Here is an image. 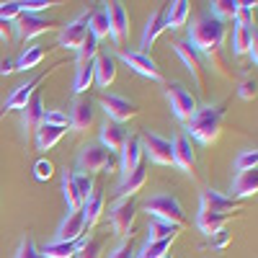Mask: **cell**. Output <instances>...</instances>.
<instances>
[{"instance_id": "cell-15", "label": "cell", "mask_w": 258, "mask_h": 258, "mask_svg": "<svg viewBox=\"0 0 258 258\" xmlns=\"http://www.w3.org/2000/svg\"><path fill=\"white\" fill-rule=\"evenodd\" d=\"M47 78V73H41V75H36V78H31L29 83H24V85H18V88H13V93L6 98V103H3V109H0V116H6L8 111H21L26 106V101L36 93V85Z\"/></svg>"}, {"instance_id": "cell-53", "label": "cell", "mask_w": 258, "mask_h": 258, "mask_svg": "<svg viewBox=\"0 0 258 258\" xmlns=\"http://www.w3.org/2000/svg\"><path fill=\"white\" fill-rule=\"evenodd\" d=\"M16 70V62H11V59H3L0 62V75H11Z\"/></svg>"}, {"instance_id": "cell-18", "label": "cell", "mask_w": 258, "mask_h": 258, "mask_svg": "<svg viewBox=\"0 0 258 258\" xmlns=\"http://www.w3.org/2000/svg\"><path fill=\"white\" fill-rule=\"evenodd\" d=\"M70 129L75 135H80V132H85L91 124H93V119H96V109H93V103H91V98H78L75 103H73V111H70Z\"/></svg>"}, {"instance_id": "cell-14", "label": "cell", "mask_w": 258, "mask_h": 258, "mask_svg": "<svg viewBox=\"0 0 258 258\" xmlns=\"http://www.w3.org/2000/svg\"><path fill=\"white\" fill-rule=\"evenodd\" d=\"M176 52H178V57L183 59V64L188 68V73H191V78H194V83L199 85V88H204V80H207V68H204V59H202V54L194 49L188 41H176Z\"/></svg>"}, {"instance_id": "cell-21", "label": "cell", "mask_w": 258, "mask_h": 258, "mask_svg": "<svg viewBox=\"0 0 258 258\" xmlns=\"http://www.w3.org/2000/svg\"><path fill=\"white\" fill-rule=\"evenodd\" d=\"M126 137H129V135H126L124 124L111 121V119L103 121V126H101V145L109 150V153H121V147H124Z\"/></svg>"}, {"instance_id": "cell-5", "label": "cell", "mask_w": 258, "mask_h": 258, "mask_svg": "<svg viewBox=\"0 0 258 258\" xmlns=\"http://www.w3.org/2000/svg\"><path fill=\"white\" fill-rule=\"evenodd\" d=\"M109 165H111V153L101 142L85 145L80 150V155H78V170H80V173L93 176V173H98V170L109 168Z\"/></svg>"}, {"instance_id": "cell-10", "label": "cell", "mask_w": 258, "mask_h": 258, "mask_svg": "<svg viewBox=\"0 0 258 258\" xmlns=\"http://www.w3.org/2000/svg\"><path fill=\"white\" fill-rule=\"evenodd\" d=\"M121 59H124L137 75L150 78V80H155V83L163 80V70L158 68V62L150 57V54H145V52H140V49H121Z\"/></svg>"}, {"instance_id": "cell-36", "label": "cell", "mask_w": 258, "mask_h": 258, "mask_svg": "<svg viewBox=\"0 0 258 258\" xmlns=\"http://www.w3.org/2000/svg\"><path fill=\"white\" fill-rule=\"evenodd\" d=\"M173 240H176V238H168V240H147L145 248H142L135 258H165L168 250H170V245H173Z\"/></svg>"}, {"instance_id": "cell-42", "label": "cell", "mask_w": 258, "mask_h": 258, "mask_svg": "<svg viewBox=\"0 0 258 258\" xmlns=\"http://www.w3.org/2000/svg\"><path fill=\"white\" fill-rule=\"evenodd\" d=\"M16 258H44V255H41V250L36 248V243H34L31 235H26V238L21 240L18 250H16Z\"/></svg>"}, {"instance_id": "cell-41", "label": "cell", "mask_w": 258, "mask_h": 258, "mask_svg": "<svg viewBox=\"0 0 258 258\" xmlns=\"http://www.w3.org/2000/svg\"><path fill=\"white\" fill-rule=\"evenodd\" d=\"M232 165H235V170H238V173H240V170H250V168L258 165V153H255V150H243V153L235 158Z\"/></svg>"}, {"instance_id": "cell-47", "label": "cell", "mask_w": 258, "mask_h": 258, "mask_svg": "<svg viewBox=\"0 0 258 258\" xmlns=\"http://www.w3.org/2000/svg\"><path fill=\"white\" fill-rule=\"evenodd\" d=\"M255 93H258V83H255L253 78L240 80V85H238V96H240L243 101H253V98H255Z\"/></svg>"}, {"instance_id": "cell-32", "label": "cell", "mask_w": 258, "mask_h": 258, "mask_svg": "<svg viewBox=\"0 0 258 258\" xmlns=\"http://www.w3.org/2000/svg\"><path fill=\"white\" fill-rule=\"evenodd\" d=\"M181 232V225H173V222H165V220H150L147 225V240H168V238H178Z\"/></svg>"}, {"instance_id": "cell-33", "label": "cell", "mask_w": 258, "mask_h": 258, "mask_svg": "<svg viewBox=\"0 0 258 258\" xmlns=\"http://www.w3.org/2000/svg\"><path fill=\"white\" fill-rule=\"evenodd\" d=\"M96 80V70H93V62H85V64H78L75 70V78H73V93L75 96H83L85 91L93 85Z\"/></svg>"}, {"instance_id": "cell-23", "label": "cell", "mask_w": 258, "mask_h": 258, "mask_svg": "<svg viewBox=\"0 0 258 258\" xmlns=\"http://www.w3.org/2000/svg\"><path fill=\"white\" fill-rule=\"evenodd\" d=\"M93 70H96V80L101 88H109L116 80V57L114 54H98L93 59Z\"/></svg>"}, {"instance_id": "cell-26", "label": "cell", "mask_w": 258, "mask_h": 258, "mask_svg": "<svg viewBox=\"0 0 258 258\" xmlns=\"http://www.w3.org/2000/svg\"><path fill=\"white\" fill-rule=\"evenodd\" d=\"M191 16V3L188 0H176V3H170L165 8V31H178Z\"/></svg>"}, {"instance_id": "cell-35", "label": "cell", "mask_w": 258, "mask_h": 258, "mask_svg": "<svg viewBox=\"0 0 258 258\" xmlns=\"http://www.w3.org/2000/svg\"><path fill=\"white\" fill-rule=\"evenodd\" d=\"M47 57V52H44V47H26V52L18 57V62H16V70H21V73H29V70H34L36 64Z\"/></svg>"}, {"instance_id": "cell-52", "label": "cell", "mask_w": 258, "mask_h": 258, "mask_svg": "<svg viewBox=\"0 0 258 258\" xmlns=\"http://www.w3.org/2000/svg\"><path fill=\"white\" fill-rule=\"evenodd\" d=\"M248 57H250V62H253V64L258 62V31H253V36H250V47H248Z\"/></svg>"}, {"instance_id": "cell-40", "label": "cell", "mask_w": 258, "mask_h": 258, "mask_svg": "<svg viewBox=\"0 0 258 258\" xmlns=\"http://www.w3.org/2000/svg\"><path fill=\"white\" fill-rule=\"evenodd\" d=\"M103 253V240L101 238H85L80 250L75 253V258H101Z\"/></svg>"}, {"instance_id": "cell-50", "label": "cell", "mask_w": 258, "mask_h": 258, "mask_svg": "<svg viewBox=\"0 0 258 258\" xmlns=\"http://www.w3.org/2000/svg\"><path fill=\"white\" fill-rule=\"evenodd\" d=\"M227 243H230V232L227 230H220V232L212 235V248L222 250V248H227Z\"/></svg>"}, {"instance_id": "cell-6", "label": "cell", "mask_w": 258, "mask_h": 258, "mask_svg": "<svg viewBox=\"0 0 258 258\" xmlns=\"http://www.w3.org/2000/svg\"><path fill=\"white\" fill-rule=\"evenodd\" d=\"M165 98H168L170 111H173V116L178 121H188L194 116V111H197V98H194L181 83H170L165 88Z\"/></svg>"}, {"instance_id": "cell-51", "label": "cell", "mask_w": 258, "mask_h": 258, "mask_svg": "<svg viewBox=\"0 0 258 258\" xmlns=\"http://www.w3.org/2000/svg\"><path fill=\"white\" fill-rule=\"evenodd\" d=\"M13 39V24H8V21H0V41H8Z\"/></svg>"}, {"instance_id": "cell-31", "label": "cell", "mask_w": 258, "mask_h": 258, "mask_svg": "<svg viewBox=\"0 0 258 258\" xmlns=\"http://www.w3.org/2000/svg\"><path fill=\"white\" fill-rule=\"evenodd\" d=\"M83 240H85V238H80V240H75V243L52 240V243H47L44 248H39V250H41V255H44V258H75V253L80 250Z\"/></svg>"}, {"instance_id": "cell-7", "label": "cell", "mask_w": 258, "mask_h": 258, "mask_svg": "<svg viewBox=\"0 0 258 258\" xmlns=\"http://www.w3.org/2000/svg\"><path fill=\"white\" fill-rule=\"evenodd\" d=\"M135 217H137V202H135V197L119 199V202L111 207V227H114V232L119 235V238L132 235Z\"/></svg>"}, {"instance_id": "cell-24", "label": "cell", "mask_w": 258, "mask_h": 258, "mask_svg": "<svg viewBox=\"0 0 258 258\" xmlns=\"http://www.w3.org/2000/svg\"><path fill=\"white\" fill-rule=\"evenodd\" d=\"M255 191H258V170H255V168L240 170V173L235 176V181H232V197H235V202L245 199V197H253ZM232 197H230V199H232Z\"/></svg>"}, {"instance_id": "cell-13", "label": "cell", "mask_w": 258, "mask_h": 258, "mask_svg": "<svg viewBox=\"0 0 258 258\" xmlns=\"http://www.w3.org/2000/svg\"><path fill=\"white\" fill-rule=\"evenodd\" d=\"M44 98H41V93L36 91L29 101H26V106L21 109V121H24V135H26V142L34 137V132L39 129V124L44 121Z\"/></svg>"}, {"instance_id": "cell-19", "label": "cell", "mask_w": 258, "mask_h": 258, "mask_svg": "<svg viewBox=\"0 0 258 258\" xmlns=\"http://www.w3.org/2000/svg\"><path fill=\"white\" fill-rule=\"evenodd\" d=\"M240 202H235L230 197H222L220 191L214 188H204L202 191V209L204 212H217V214H232V212H240Z\"/></svg>"}, {"instance_id": "cell-16", "label": "cell", "mask_w": 258, "mask_h": 258, "mask_svg": "<svg viewBox=\"0 0 258 258\" xmlns=\"http://www.w3.org/2000/svg\"><path fill=\"white\" fill-rule=\"evenodd\" d=\"M80 238H85V222H83L80 209H75V212L64 214V220H62L59 227H57V238H54V240L75 243V240H80Z\"/></svg>"}, {"instance_id": "cell-25", "label": "cell", "mask_w": 258, "mask_h": 258, "mask_svg": "<svg viewBox=\"0 0 258 258\" xmlns=\"http://www.w3.org/2000/svg\"><path fill=\"white\" fill-rule=\"evenodd\" d=\"M64 132L68 129H62V126H52V124H44L41 121L39 124V129L34 132V142H36V150H41V153H47V150H52L62 137H64Z\"/></svg>"}, {"instance_id": "cell-34", "label": "cell", "mask_w": 258, "mask_h": 258, "mask_svg": "<svg viewBox=\"0 0 258 258\" xmlns=\"http://www.w3.org/2000/svg\"><path fill=\"white\" fill-rule=\"evenodd\" d=\"M62 194H64V202H68L70 212L83 207V197H80V191L75 186V173H73V170H64V176H62Z\"/></svg>"}, {"instance_id": "cell-3", "label": "cell", "mask_w": 258, "mask_h": 258, "mask_svg": "<svg viewBox=\"0 0 258 258\" xmlns=\"http://www.w3.org/2000/svg\"><path fill=\"white\" fill-rule=\"evenodd\" d=\"M145 212L155 220H165L183 227V207L173 194H155L145 202Z\"/></svg>"}, {"instance_id": "cell-22", "label": "cell", "mask_w": 258, "mask_h": 258, "mask_svg": "<svg viewBox=\"0 0 258 258\" xmlns=\"http://www.w3.org/2000/svg\"><path fill=\"white\" fill-rule=\"evenodd\" d=\"M163 31H165V6H160L153 16L147 18L145 31H142V49H140V52H145V54H147V49L155 44V39H158Z\"/></svg>"}, {"instance_id": "cell-29", "label": "cell", "mask_w": 258, "mask_h": 258, "mask_svg": "<svg viewBox=\"0 0 258 258\" xmlns=\"http://www.w3.org/2000/svg\"><path fill=\"white\" fill-rule=\"evenodd\" d=\"M145 181H147V168L145 165H137L135 173H129L126 178H121V183H119V188L114 194H116V197H121V199L135 197V194L145 186Z\"/></svg>"}, {"instance_id": "cell-37", "label": "cell", "mask_w": 258, "mask_h": 258, "mask_svg": "<svg viewBox=\"0 0 258 258\" xmlns=\"http://www.w3.org/2000/svg\"><path fill=\"white\" fill-rule=\"evenodd\" d=\"M212 6V16L214 18H220V21H235V16H238V8H240V3L238 0H214V3H209Z\"/></svg>"}, {"instance_id": "cell-28", "label": "cell", "mask_w": 258, "mask_h": 258, "mask_svg": "<svg viewBox=\"0 0 258 258\" xmlns=\"http://www.w3.org/2000/svg\"><path fill=\"white\" fill-rule=\"evenodd\" d=\"M230 217H232V214H217V212H204V209H199L197 225H199V230H202L204 235H209V238H212L214 232L225 230V225L230 222Z\"/></svg>"}, {"instance_id": "cell-20", "label": "cell", "mask_w": 258, "mask_h": 258, "mask_svg": "<svg viewBox=\"0 0 258 258\" xmlns=\"http://www.w3.org/2000/svg\"><path fill=\"white\" fill-rule=\"evenodd\" d=\"M142 155L145 153H142L140 137L129 135L126 142H124V147H121V178H126L129 173H135L137 165H142Z\"/></svg>"}, {"instance_id": "cell-45", "label": "cell", "mask_w": 258, "mask_h": 258, "mask_svg": "<svg viewBox=\"0 0 258 258\" xmlns=\"http://www.w3.org/2000/svg\"><path fill=\"white\" fill-rule=\"evenodd\" d=\"M44 124H52V126H62V129H68V126H70V119H68V114L59 111V109H49V111H44Z\"/></svg>"}, {"instance_id": "cell-8", "label": "cell", "mask_w": 258, "mask_h": 258, "mask_svg": "<svg viewBox=\"0 0 258 258\" xmlns=\"http://www.w3.org/2000/svg\"><path fill=\"white\" fill-rule=\"evenodd\" d=\"M88 24H91V11H83L78 13L68 26H62L59 31V47L62 49H78L83 44V39L88 36Z\"/></svg>"}, {"instance_id": "cell-38", "label": "cell", "mask_w": 258, "mask_h": 258, "mask_svg": "<svg viewBox=\"0 0 258 258\" xmlns=\"http://www.w3.org/2000/svg\"><path fill=\"white\" fill-rule=\"evenodd\" d=\"M91 34L101 41L103 36H109V13H106V6L98 11H91V24H88Z\"/></svg>"}, {"instance_id": "cell-17", "label": "cell", "mask_w": 258, "mask_h": 258, "mask_svg": "<svg viewBox=\"0 0 258 258\" xmlns=\"http://www.w3.org/2000/svg\"><path fill=\"white\" fill-rule=\"evenodd\" d=\"M170 145H173V165H178L183 173H194V168H197V153H194L191 137L178 135Z\"/></svg>"}, {"instance_id": "cell-27", "label": "cell", "mask_w": 258, "mask_h": 258, "mask_svg": "<svg viewBox=\"0 0 258 258\" xmlns=\"http://www.w3.org/2000/svg\"><path fill=\"white\" fill-rule=\"evenodd\" d=\"M103 204H106V199H103V194L101 191H93L88 199L83 202V207H80V214H83V222H85V230H91L98 220H101V212H103Z\"/></svg>"}, {"instance_id": "cell-49", "label": "cell", "mask_w": 258, "mask_h": 258, "mask_svg": "<svg viewBox=\"0 0 258 258\" xmlns=\"http://www.w3.org/2000/svg\"><path fill=\"white\" fill-rule=\"evenodd\" d=\"M109 258H135V248H132V243H129V240L119 243V245L109 253Z\"/></svg>"}, {"instance_id": "cell-43", "label": "cell", "mask_w": 258, "mask_h": 258, "mask_svg": "<svg viewBox=\"0 0 258 258\" xmlns=\"http://www.w3.org/2000/svg\"><path fill=\"white\" fill-rule=\"evenodd\" d=\"M21 13H24V11H21V0H8V3H0V21H8V24H13Z\"/></svg>"}, {"instance_id": "cell-4", "label": "cell", "mask_w": 258, "mask_h": 258, "mask_svg": "<svg viewBox=\"0 0 258 258\" xmlns=\"http://www.w3.org/2000/svg\"><path fill=\"white\" fill-rule=\"evenodd\" d=\"M57 29V21L54 18H47V16H39V13H21L16 21H13V31L21 41H29L39 34H47Z\"/></svg>"}, {"instance_id": "cell-9", "label": "cell", "mask_w": 258, "mask_h": 258, "mask_svg": "<svg viewBox=\"0 0 258 258\" xmlns=\"http://www.w3.org/2000/svg\"><path fill=\"white\" fill-rule=\"evenodd\" d=\"M101 109L106 111V116H109L111 121H119V124L135 119V116L140 114V109H137L135 101H129V98H124V96H114V93L101 96Z\"/></svg>"}, {"instance_id": "cell-12", "label": "cell", "mask_w": 258, "mask_h": 258, "mask_svg": "<svg viewBox=\"0 0 258 258\" xmlns=\"http://www.w3.org/2000/svg\"><path fill=\"white\" fill-rule=\"evenodd\" d=\"M106 13H109V36L114 39L116 47H121L126 34H129V13H126L124 3H119V0L106 3Z\"/></svg>"}, {"instance_id": "cell-46", "label": "cell", "mask_w": 258, "mask_h": 258, "mask_svg": "<svg viewBox=\"0 0 258 258\" xmlns=\"http://www.w3.org/2000/svg\"><path fill=\"white\" fill-rule=\"evenodd\" d=\"M75 186H78V191H80V197H83V202L93 194V176H88V173H75Z\"/></svg>"}, {"instance_id": "cell-11", "label": "cell", "mask_w": 258, "mask_h": 258, "mask_svg": "<svg viewBox=\"0 0 258 258\" xmlns=\"http://www.w3.org/2000/svg\"><path fill=\"white\" fill-rule=\"evenodd\" d=\"M140 142H142V153H147V158L155 165H173V145H170V140L147 132Z\"/></svg>"}, {"instance_id": "cell-44", "label": "cell", "mask_w": 258, "mask_h": 258, "mask_svg": "<svg viewBox=\"0 0 258 258\" xmlns=\"http://www.w3.org/2000/svg\"><path fill=\"white\" fill-rule=\"evenodd\" d=\"M34 176H36V181H49V178L54 176V165H52V160H47V158L36 160V163H34Z\"/></svg>"}, {"instance_id": "cell-1", "label": "cell", "mask_w": 258, "mask_h": 258, "mask_svg": "<svg viewBox=\"0 0 258 258\" xmlns=\"http://www.w3.org/2000/svg\"><path fill=\"white\" fill-rule=\"evenodd\" d=\"M225 36H227V24L220 21V18H214L209 11L194 21V26L188 31V44L199 54H204L212 62V68L217 73H222V75H225V68H222L220 49L225 44Z\"/></svg>"}, {"instance_id": "cell-39", "label": "cell", "mask_w": 258, "mask_h": 258, "mask_svg": "<svg viewBox=\"0 0 258 258\" xmlns=\"http://www.w3.org/2000/svg\"><path fill=\"white\" fill-rule=\"evenodd\" d=\"M78 52V64H85V62H93L98 57V39L88 31V36L83 39V44L75 49Z\"/></svg>"}, {"instance_id": "cell-2", "label": "cell", "mask_w": 258, "mask_h": 258, "mask_svg": "<svg viewBox=\"0 0 258 258\" xmlns=\"http://www.w3.org/2000/svg\"><path fill=\"white\" fill-rule=\"evenodd\" d=\"M225 121V103L217 106H197L194 116L186 121V129L194 140H199L202 145H212L222 132Z\"/></svg>"}, {"instance_id": "cell-30", "label": "cell", "mask_w": 258, "mask_h": 258, "mask_svg": "<svg viewBox=\"0 0 258 258\" xmlns=\"http://www.w3.org/2000/svg\"><path fill=\"white\" fill-rule=\"evenodd\" d=\"M253 31H255L253 24H235V26H232V54H235V57L248 54Z\"/></svg>"}, {"instance_id": "cell-48", "label": "cell", "mask_w": 258, "mask_h": 258, "mask_svg": "<svg viewBox=\"0 0 258 258\" xmlns=\"http://www.w3.org/2000/svg\"><path fill=\"white\" fill-rule=\"evenodd\" d=\"M52 6L54 3H49V0H21V11L24 13H41V11H47Z\"/></svg>"}, {"instance_id": "cell-54", "label": "cell", "mask_w": 258, "mask_h": 258, "mask_svg": "<svg viewBox=\"0 0 258 258\" xmlns=\"http://www.w3.org/2000/svg\"><path fill=\"white\" fill-rule=\"evenodd\" d=\"M165 258H170V255H165Z\"/></svg>"}]
</instances>
